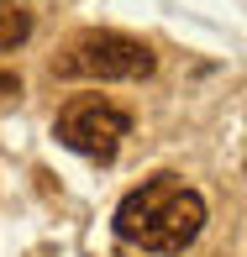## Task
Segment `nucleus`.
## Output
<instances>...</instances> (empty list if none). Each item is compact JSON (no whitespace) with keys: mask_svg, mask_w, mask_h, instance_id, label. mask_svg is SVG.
Masks as SVG:
<instances>
[{"mask_svg":"<svg viewBox=\"0 0 247 257\" xmlns=\"http://www.w3.org/2000/svg\"><path fill=\"white\" fill-rule=\"evenodd\" d=\"M200 231H205V200L174 173H152L116 205V236L142 252H184Z\"/></svg>","mask_w":247,"mask_h":257,"instance_id":"obj_1","label":"nucleus"},{"mask_svg":"<svg viewBox=\"0 0 247 257\" xmlns=\"http://www.w3.org/2000/svg\"><path fill=\"white\" fill-rule=\"evenodd\" d=\"M53 74L58 79H100V84L147 79L152 74V48L137 42V37H121V32H79L53 58Z\"/></svg>","mask_w":247,"mask_h":257,"instance_id":"obj_2","label":"nucleus"},{"mask_svg":"<svg viewBox=\"0 0 247 257\" xmlns=\"http://www.w3.org/2000/svg\"><path fill=\"white\" fill-rule=\"evenodd\" d=\"M126 132H132V115L121 105L100 100V95H85V100H68L53 121V137L79 158H95V163H111L121 153Z\"/></svg>","mask_w":247,"mask_h":257,"instance_id":"obj_3","label":"nucleus"},{"mask_svg":"<svg viewBox=\"0 0 247 257\" xmlns=\"http://www.w3.org/2000/svg\"><path fill=\"white\" fill-rule=\"evenodd\" d=\"M32 0H0V53L21 48V42L32 37Z\"/></svg>","mask_w":247,"mask_h":257,"instance_id":"obj_4","label":"nucleus"},{"mask_svg":"<svg viewBox=\"0 0 247 257\" xmlns=\"http://www.w3.org/2000/svg\"><path fill=\"white\" fill-rule=\"evenodd\" d=\"M16 95H21V79L16 74H0V105H11Z\"/></svg>","mask_w":247,"mask_h":257,"instance_id":"obj_5","label":"nucleus"}]
</instances>
